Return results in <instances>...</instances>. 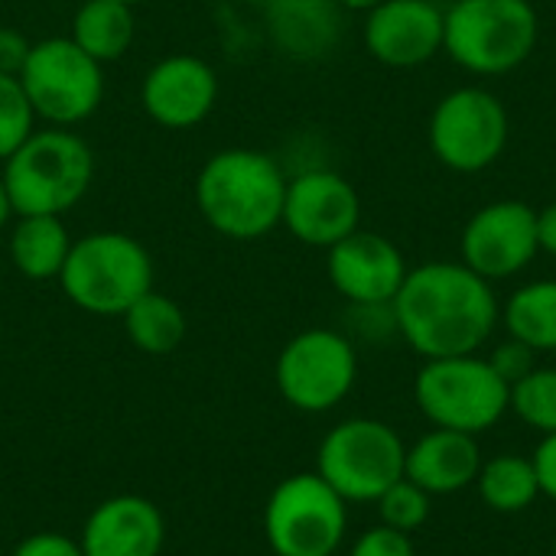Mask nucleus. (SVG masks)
Instances as JSON below:
<instances>
[{
	"label": "nucleus",
	"instance_id": "15",
	"mask_svg": "<svg viewBox=\"0 0 556 556\" xmlns=\"http://www.w3.org/2000/svg\"><path fill=\"white\" fill-rule=\"evenodd\" d=\"M407 270L410 267L394 241L362 228L332 244L326 257L329 283L352 306H391Z\"/></svg>",
	"mask_w": 556,
	"mask_h": 556
},
{
	"label": "nucleus",
	"instance_id": "33",
	"mask_svg": "<svg viewBox=\"0 0 556 556\" xmlns=\"http://www.w3.org/2000/svg\"><path fill=\"white\" fill-rule=\"evenodd\" d=\"M538 244H541V251L556 257V202L538 212Z\"/></svg>",
	"mask_w": 556,
	"mask_h": 556
},
{
	"label": "nucleus",
	"instance_id": "1",
	"mask_svg": "<svg viewBox=\"0 0 556 556\" xmlns=\"http://www.w3.org/2000/svg\"><path fill=\"white\" fill-rule=\"evenodd\" d=\"M391 313L397 332L424 362L476 355L502 319L492 283L463 261H430L407 270Z\"/></svg>",
	"mask_w": 556,
	"mask_h": 556
},
{
	"label": "nucleus",
	"instance_id": "22",
	"mask_svg": "<svg viewBox=\"0 0 556 556\" xmlns=\"http://www.w3.org/2000/svg\"><path fill=\"white\" fill-rule=\"evenodd\" d=\"M121 319H124L127 339L147 355H169L186 339L182 306L160 290H147Z\"/></svg>",
	"mask_w": 556,
	"mask_h": 556
},
{
	"label": "nucleus",
	"instance_id": "23",
	"mask_svg": "<svg viewBox=\"0 0 556 556\" xmlns=\"http://www.w3.org/2000/svg\"><path fill=\"white\" fill-rule=\"evenodd\" d=\"M502 319L511 339L534 352H556V280H534L518 287L508 296Z\"/></svg>",
	"mask_w": 556,
	"mask_h": 556
},
{
	"label": "nucleus",
	"instance_id": "21",
	"mask_svg": "<svg viewBox=\"0 0 556 556\" xmlns=\"http://www.w3.org/2000/svg\"><path fill=\"white\" fill-rule=\"evenodd\" d=\"M68 36L101 65L127 55L137 36V16L130 3L121 0H85L75 16Z\"/></svg>",
	"mask_w": 556,
	"mask_h": 556
},
{
	"label": "nucleus",
	"instance_id": "30",
	"mask_svg": "<svg viewBox=\"0 0 556 556\" xmlns=\"http://www.w3.org/2000/svg\"><path fill=\"white\" fill-rule=\"evenodd\" d=\"M13 556H85L81 554V544L68 534H59V531H39V534H29L16 544Z\"/></svg>",
	"mask_w": 556,
	"mask_h": 556
},
{
	"label": "nucleus",
	"instance_id": "35",
	"mask_svg": "<svg viewBox=\"0 0 556 556\" xmlns=\"http://www.w3.org/2000/svg\"><path fill=\"white\" fill-rule=\"evenodd\" d=\"M342 10H362V13H368V10H375L381 0H336Z\"/></svg>",
	"mask_w": 556,
	"mask_h": 556
},
{
	"label": "nucleus",
	"instance_id": "34",
	"mask_svg": "<svg viewBox=\"0 0 556 556\" xmlns=\"http://www.w3.org/2000/svg\"><path fill=\"white\" fill-rule=\"evenodd\" d=\"M13 218V202H10V192H7V182L0 176V231L7 228V222Z\"/></svg>",
	"mask_w": 556,
	"mask_h": 556
},
{
	"label": "nucleus",
	"instance_id": "5",
	"mask_svg": "<svg viewBox=\"0 0 556 556\" xmlns=\"http://www.w3.org/2000/svg\"><path fill=\"white\" fill-rule=\"evenodd\" d=\"M541 20L531 0H456L443 20V49L472 75H508L538 46Z\"/></svg>",
	"mask_w": 556,
	"mask_h": 556
},
{
	"label": "nucleus",
	"instance_id": "26",
	"mask_svg": "<svg viewBox=\"0 0 556 556\" xmlns=\"http://www.w3.org/2000/svg\"><path fill=\"white\" fill-rule=\"evenodd\" d=\"M36 111L23 91L20 75L0 72V163L10 160L36 130Z\"/></svg>",
	"mask_w": 556,
	"mask_h": 556
},
{
	"label": "nucleus",
	"instance_id": "16",
	"mask_svg": "<svg viewBox=\"0 0 556 556\" xmlns=\"http://www.w3.org/2000/svg\"><path fill=\"white\" fill-rule=\"evenodd\" d=\"M443 20L433 0H381L365 20V49L388 68H417L443 49Z\"/></svg>",
	"mask_w": 556,
	"mask_h": 556
},
{
	"label": "nucleus",
	"instance_id": "10",
	"mask_svg": "<svg viewBox=\"0 0 556 556\" xmlns=\"http://www.w3.org/2000/svg\"><path fill=\"white\" fill-rule=\"evenodd\" d=\"M358 378V355L349 336L336 329H306L293 336L274 365L280 397L303 414L339 407Z\"/></svg>",
	"mask_w": 556,
	"mask_h": 556
},
{
	"label": "nucleus",
	"instance_id": "2",
	"mask_svg": "<svg viewBox=\"0 0 556 556\" xmlns=\"http://www.w3.org/2000/svg\"><path fill=\"white\" fill-rule=\"evenodd\" d=\"M192 195L202 222L215 235L228 241H257L283 218L287 173L264 150L225 147L202 163Z\"/></svg>",
	"mask_w": 556,
	"mask_h": 556
},
{
	"label": "nucleus",
	"instance_id": "24",
	"mask_svg": "<svg viewBox=\"0 0 556 556\" xmlns=\"http://www.w3.org/2000/svg\"><path fill=\"white\" fill-rule=\"evenodd\" d=\"M476 489L482 502L498 515H521L541 495L531 456H518V453H505V456L482 463Z\"/></svg>",
	"mask_w": 556,
	"mask_h": 556
},
{
	"label": "nucleus",
	"instance_id": "29",
	"mask_svg": "<svg viewBox=\"0 0 556 556\" xmlns=\"http://www.w3.org/2000/svg\"><path fill=\"white\" fill-rule=\"evenodd\" d=\"M534 349H528L525 342H518V339H511L508 336V342H502L495 352H492V358H489V365L498 371V378H505L508 384H518L525 375H531L538 365H534Z\"/></svg>",
	"mask_w": 556,
	"mask_h": 556
},
{
	"label": "nucleus",
	"instance_id": "19",
	"mask_svg": "<svg viewBox=\"0 0 556 556\" xmlns=\"http://www.w3.org/2000/svg\"><path fill=\"white\" fill-rule=\"evenodd\" d=\"M264 23L280 55L293 62H316L339 46L342 7L336 0H267Z\"/></svg>",
	"mask_w": 556,
	"mask_h": 556
},
{
	"label": "nucleus",
	"instance_id": "12",
	"mask_svg": "<svg viewBox=\"0 0 556 556\" xmlns=\"http://www.w3.org/2000/svg\"><path fill=\"white\" fill-rule=\"evenodd\" d=\"M463 264L489 283L508 280L538 257V212L521 199H498L479 208L463 228Z\"/></svg>",
	"mask_w": 556,
	"mask_h": 556
},
{
	"label": "nucleus",
	"instance_id": "11",
	"mask_svg": "<svg viewBox=\"0 0 556 556\" xmlns=\"http://www.w3.org/2000/svg\"><path fill=\"white\" fill-rule=\"evenodd\" d=\"M430 150L453 173H482L508 147V111L498 94L479 85L440 98L430 114Z\"/></svg>",
	"mask_w": 556,
	"mask_h": 556
},
{
	"label": "nucleus",
	"instance_id": "3",
	"mask_svg": "<svg viewBox=\"0 0 556 556\" xmlns=\"http://www.w3.org/2000/svg\"><path fill=\"white\" fill-rule=\"evenodd\" d=\"M13 215H65L91 189L94 153L72 127L33 130L0 169Z\"/></svg>",
	"mask_w": 556,
	"mask_h": 556
},
{
	"label": "nucleus",
	"instance_id": "18",
	"mask_svg": "<svg viewBox=\"0 0 556 556\" xmlns=\"http://www.w3.org/2000/svg\"><path fill=\"white\" fill-rule=\"evenodd\" d=\"M482 469V450L476 437L459 430L433 427L414 446H407L404 479L420 485L427 495H456L476 485Z\"/></svg>",
	"mask_w": 556,
	"mask_h": 556
},
{
	"label": "nucleus",
	"instance_id": "37",
	"mask_svg": "<svg viewBox=\"0 0 556 556\" xmlns=\"http://www.w3.org/2000/svg\"><path fill=\"white\" fill-rule=\"evenodd\" d=\"M121 3H130V7H134V3H140V0H121Z\"/></svg>",
	"mask_w": 556,
	"mask_h": 556
},
{
	"label": "nucleus",
	"instance_id": "14",
	"mask_svg": "<svg viewBox=\"0 0 556 556\" xmlns=\"http://www.w3.org/2000/svg\"><path fill=\"white\" fill-rule=\"evenodd\" d=\"M218 101L215 68L192 52H173L147 68L140 81L143 114L166 130H189L202 124Z\"/></svg>",
	"mask_w": 556,
	"mask_h": 556
},
{
	"label": "nucleus",
	"instance_id": "13",
	"mask_svg": "<svg viewBox=\"0 0 556 556\" xmlns=\"http://www.w3.org/2000/svg\"><path fill=\"white\" fill-rule=\"evenodd\" d=\"M280 225L309 248H332L362 225V199L336 169H306L287 179Z\"/></svg>",
	"mask_w": 556,
	"mask_h": 556
},
{
	"label": "nucleus",
	"instance_id": "28",
	"mask_svg": "<svg viewBox=\"0 0 556 556\" xmlns=\"http://www.w3.org/2000/svg\"><path fill=\"white\" fill-rule=\"evenodd\" d=\"M352 556H417V551H414L410 534L394 531V528H388V525H378V528H368V531L355 541Z\"/></svg>",
	"mask_w": 556,
	"mask_h": 556
},
{
	"label": "nucleus",
	"instance_id": "8",
	"mask_svg": "<svg viewBox=\"0 0 556 556\" xmlns=\"http://www.w3.org/2000/svg\"><path fill=\"white\" fill-rule=\"evenodd\" d=\"M23 91L49 127H78L104 101V65L72 36H46L29 46L20 68Z\"/></svg>",
	"mask_w": 556,
	"mask_h": 556
},
{
	"label": "nucleus",
	"instance_id": "38",
	"mask_svg": "<svg viewBox=\"0 0 556 556\" xmlns=\"http://www.w3.org/2000/svg\"><path fill=\"white\" fill-rule=\"evenodd\" d=\"M554 556H556V541H554Z\"/></svg>",
	"mask_w": 556,
	"mask_h": 556
},
{
	"label": "nucleus",
	"instance_id": "6",
	"mask_svg": "<svg viewBox=\"0 0 556 556\" xmlns=\"http://www.w3.org/2000/svg\"><path fill=\"white\" fill-rule=\"evenodd\" d=\"M420 414L440 430L479 437L492 430L511 407V384L498 378L489 358L453 355L430 358L414 381Z\"/></svg>",
	"mask_w": 556,
	"mask_h": 556
},
{
	"label": "nucleus",
	"instance_id": "17",
	"mask_svg": "<svg viewBox=\"0 0 556 556\" xmlns=\"http://www.w3.org/2000/svg\"><path fill=\"white\" fill-rule=\"evenodd\" d=\"M166 521L143 495H114L101 502L81 528L85 556H160Z\"/></svg>",
	"mask_w": 556,
	"mask_h": 556
},
{
	"label": "nucleus",
	"instance_id": "27",
	"mask_svg": "<svg viewBox=\"0 0 556 556\" xmlns=\"http://www.w3.org/2000/svg\"><path fill=\"white\" fill-rule=\"evenodd\" d=\"M430 502H433V495H427L420 485H414L410 479H397L375 505H378L381 525L414 534L430 521V508H433Z\"/></svg>",
	"mask_w": 556,
	"mask_h": 556
},
{
	"label": "nucleus",
	"instance_id": "32",
	"mask_svg": "<svg viewBox=\"0 0 556 556\" xmlns=\"http://www.w3.org/2000/svg\"><path fill=\"white\" fill-rule=\"evenodd\" d=\"M534 463V472H538V485H541V495H547L551 502H556V433L544 437L531 456Z\"/></svg>",
	"mask_w": 556,
	"mask_h": 556
},
{
	"label": "nucleus",
	"instance_id": "25",
	"mask_svg": "<svg viewBox=\"0 0 556 556\" xmlns=\"http://www.w3.org/2000/svg\"><path fill=\"white\" fill-rule=\"evenodd\" d=\"M521 424L541 437L556 433V368H534L518 384H511V407Z\"/></svg>",
	"mask_w": 556,
	"mask_h": 556
},
{
	"label": "nucleus",
	"instance_id": "31",
	"mask_svg": "<svg viewBox=\"0 0 556 556\" xmlns=\"http://www.w3.org/2000/svg\"><path fill=\"white\" fill-rule=\"evenodd\" d=\"M29 39L13 29V26H0V72L3 75H20L26 55H29Z\"/></svg>",
	"mask_w": 556,
	"mask_h": 556
},
{
	"label": "nucleus",
	"instance_id": "20",
	"mask_svg": "<svg viewBox=\"0 0 556 556\" xmlns=\"http://www.w3.org/2000/svg\"><path fill=\"white\" fill-rule=\"evenodd\" d=\"M72 251L68 228L59 215H16L10 231V261L26 280H59Z\"/></svg>",
	"mask_w": 556,
	"mask_h": 556
},
{
	"label": "nucleus",
	"instance_id": "4",
	"mask_svg": "<svg viewBox=\"0 0 556 556\" xmlns=\"http://www.w3.org/2000/svg\"><path fill=\"white\" fill-rule=\"evenodd\" d=\"M59 287L81 313L124 316L153 290V257L127 231H91L72 241Z\"/></svg>",
	"mask_w": 556,
	"mask_h": 556
},
{
	"label": "nucleus",
	"instance_id": "7",
	"mask_svg": "<svg viewBox=\"0 0 556 556\" xmlns=\"http://www.w3.org/2000/svg\"><path fill=\"white\" fill-rule=\"evenodd\" d=\"M407 446L401 433L371 417H352L332 427L316 453V476L345 502H378L404 479Z\"/></svg>",
	"mask_w": 556,
	"mask_h": 556
},
{
	"label": "nucleus",
	"instance_id": "9",
	"mask_svg": "<svg viewBox=\"0 0 556 556\" xmlns=\"http://www.w3.org/2000/svg\"><path fill=\"white\" fill-rule=\"evenodd\" d=\"M345 498L316 472L283 479L264 508V538L277 556H336L349 531Z\"/></svg>",
	"mask_w": 556,
	"mask_h": 556
},
{
	"label": "nucleus",
	"instance_id": "36",
	"mask_svg": "<svg viewBox=\"0 0 556 556\" xmlns=\"http://www.w3.org/2000/svg\"><path fill=\"white\" fill-rule=\"evenodd\" d=\"M248 3H261V7H264V3H267V0H248Z\"/></svg>",
	"mask_w": 556,
	"mask_h": 556
}]
</instances>
